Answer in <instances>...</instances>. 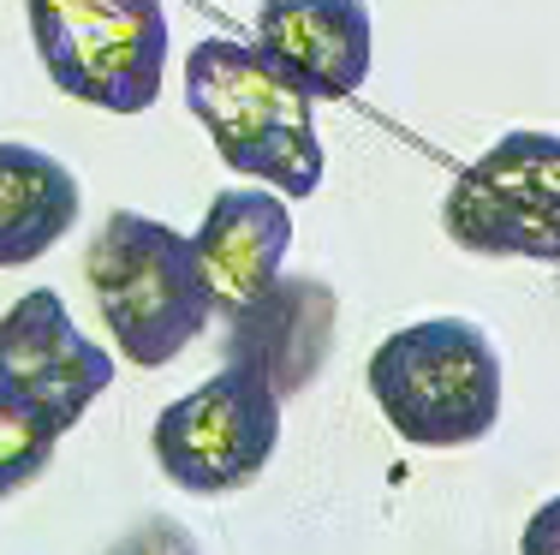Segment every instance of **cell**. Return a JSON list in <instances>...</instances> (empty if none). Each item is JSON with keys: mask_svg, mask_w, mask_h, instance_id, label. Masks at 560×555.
Here are the masks:
<instances>
[{"mask_svg": "<svg viewBox=\"0 0 560 555\" xmlns=\"http://www.w3.org/2000/svg\"><path fill=\"white\" fill-rule=\"evenodd\" d=\"M185 108L233 174L280 197H316L328 167L316 138V96L257 43H197L185 55Z\"/></svg>", "mask_w": 560, "mask_h": 555, "instance_id": "obj_1", "label": "cell"}, {"mask_svg": "<svg viewBox=\"0 0 560 555\" xmlns=\"http://www.w3.org/2000/svg\"><path fill=\"white\" fill-rule=\"evenodd\" d=\"M84 281L114 347L138 370L173 365L215 316L209 281L191 257V233L138 209H114L84 251Z\"/></svg>", "mask_w": 560, "mask_h": 555, "instance_id": "obj_2", "label": "cell"}, {"mask_svg": "<svg viewBox=\"0 0 560 555\" xmlns=\"http://www.w3.org/2000/svg\"><path fill=\"white\" fill-rule=\"evenodd\" d=\"M370 394L411 448H471L501 425L506 370L471 316H423L370 352Z\"/></svg>", "mask_w": 560, "mask_h": 555, "instance_id": "obj_3", "label": "cell"}, {"mask_svg": "<svg viewBox=\"0 0 560 555\" xmlns=\"http://www.w3.org/2000/svg\"><path fill=\"white\" fill-rule=\"evenodd\" d=\"M24 19L60 96L102 114L155 108L167 78L162 0H24Z\"/></svg>", "mask_w": 560, "mask_h": 555, "instance_id": "obj_4", "label": "cell"}, {"mask_svg": "<svg viewBox=\"0 0 560 555\" xmlns=\"http://www.w3.org/2000/svg\"><path fill=\"white\" fill-rule=\"evenodd\" d=\"M442 228L477 257L560 263V131L495 138L453 180Z\"/></svg>", "mask_w": 560, "mask_h": 555, "instance_id": "obj_5", "label": "cell"}, {"mask_svg": "<svg viewBox=\"0 0 560 555\" xmlns=\"http://www.w3.org/2000/svg\"><path fill=\"white\" fill-rule=\"evenodd\" d=\"M155 466L191 496H233L269 472L280 448V394L250 370L221 365L155 418Z\"/></svg>", "mask_w": 560, "mask_h": 555, "instance_id": "obj_6", "label": "cell"}, {"mask_svg": "<svg viewBox=\"0 0 560 555\" xmlns=\"http://www.w3.org/2000/svg\"><path fill=\"white\" fill-rule=\"evenodd\" d=\"M108 382L114 352L72 323L55 287H31L0 316V394L36 413L55 436L72 430L96 406V394H108Z\"/></svg>", "mask_w": 560, "mask_h": 555, "instance_id": "obj_7", "label": "cell"}, {"mask_svg": "<svg viewBox=\"0 0 560 555\" xmlns=\"http://www.w3.org/2000/svg\"><path fill=\"white\" fill-rule=\"evenodd\" d=\"M335 323L340 299L323 275H275L262 293L226 311V365L269 382L287 406L335 359Z\"/></svg>", "mask_w": 560, "mask_h": 555, "instance_id": "obj_8", "label": "cell"}, {"mask_svg": "<svg viewBox=\"0 0 560 555\" xmlns=\"http://www.w3.org/2000/svg\"><path fill=\"white\" fill-rule=\"evenodd\" d=\"M257 48L280 60L311 96L340 102L358 96L376 60L364 0H262L257 7Z\"/></svg>", "mask_w": 560, "mask_h": 555, "instance_id": "obj_9", "label": "cell"}, {"mask_svg": "<svg viewBox=\"0 0 560 555\" xmlns=\"http://www.w3.org/2000/svg\"><path fill=\"white\" fill-rule=\"evenodd\" d=\"M292 251V209L269 185H233L209 204L203 228L191 233V257L209 281L215 311H238L250 293L280 275Z\"/></svg>", "mask_w": 560, "mask_h": 555, "instance_id": "obj_10", "label": "cell"}, {"mask_svg": "<svg viewBox=\"0 0 560 555\" xmlns=\"http://www.w3.org/2000/svg\"><path fill=\"white\" fill-rule=\"evenodd\" d=\"M78 209L84 192L60 155L0 138V269L48 257L78 228Z\"/></svg>", "mask_w": 560, "mask_h": 555, "instance_id": "obj_11", "label": "cell"}, {"mask_svg": "<svg viewBox=\"0 0 560 555\" xmlns=\"http://www.w3.org/2000/svg\"><path fill=\"white\" fill-rule=\"evenodd\" d=\"M55 448H60V436L48 430L43 418L0 394V501H7L12 490H24L31 478H43L48 460H55Z\"/></svg>", "mask_w": 560, "mask_h": 555, "instance_id": "obj_12", "label": "cell"}, {"mask_svg": "<svg viewBox=\"0 0 560 555\" xmlns=\"http://www.w3.org/2000/svg\"><path fill=\"white\" fill-rule=\"evenodd\" d=\"M108 555H203V550H197V537L185 532L179 520H167V513H150V520L131 525V532L119 537Z\"/></svg>", "mask_w": 560, "mask_h": 555, "instance_id": "obj_13", "label": "cell"}, {"mask_svg": "<svg viewBox=\"0 0 560 555\" xmlns=\"http://www.w3.org/2000/svg\"><path fill=\"white\" fill-rule=\"evenodd\" d=\"M518 555H560V496H549V501H542V508L525 520Z\"/></svg>", "mask_w": 560, "mask_h": 555, "instance_id": "obj_14", "label": "cell"}]
</instances>
